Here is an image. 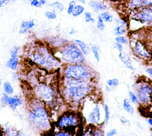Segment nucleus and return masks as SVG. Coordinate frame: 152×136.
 <instances>
[{
  "mask_svg": "<svg viewBox=\"0 0 152 136\" xmlns=\"http://www.w3.org/2000/svg\"><path fill=\"white\" fill-rule=\"evenodd\" d=\"M89 90V86L85 81L66 77L64 93L67 99L78 101L88 94Z\"/></svg>",
  "mask_w": 152,
  "mask_h": 136,
  "instance_id": "1",
  "label": "nucleus"
},
{
  "mask_svg": "<svg viewBox=\"0 0 152 136\" xmlns=\"http://www.w3.org/2000/svg\"><path fill=\"white\" fill-rule=\"evenodd\" d=\"M32 59L37 64L49 69L56 68L59 65L58 61L49 53L45 47H40L37 52L32 55Z\"/></svg>",
  "mask_w": 152,
  "mask_h": 136,
  "instance_id": "2",
  "label": "nucleus"
},
{
  "mask_svg": "<svg viewBox=\"0 0 152 136\" xmlns=\"http://www.w3.org/2000/svg\"><path fill=\"white\" fill-rule=\"evenodd\" d=\"M64 60L71 64H80L84 61L83 53L76 44H69L62 51Z\"/></svg>",
  "mask_w": 152,
  "mask_h": 136,
  "instance_id": "3",
  "label": "nucleus"
},
{
  "mask_svg": "<svg viewBox=\"0 0 152 136\" xmlns=\"http://www.w3.org/2000/svg\"><path fill=\"white\" fill-rule=\"evenodd\" d=\"M65 77L79 80L86 81L90 78V75L86 68L80 64L68 65L64 71Z\"/></svg>",
  "mask_w": 152,
  "mask_h": 136,
  "instance_id": "4",
  "label": "nucleus"
},
{
  "mask_svg": "<svg viewBox=\"0 0 152 136\" xmlns=\"http://www.w3.org/2000/svg\"><path fill=\"white\" fill-rule=\"evenodd\" d=\"M30 121L42 129L49 127V120L46 110L42 107H38L33 110L29 114Z\"/></svg>",
  "mask_w": 152,
  "mask_h": 136,
  "instance_id": "5",
  "label": "nucleus"
},
{
  "mask_svg": "<svg viewBox=\"0 0 152 136\" xmlns=\"http://www.w3.org/2000/svg\"><path fill=\"white\" fill-rule=\"evenodd\" d=\"M132 18L142 23L152 22V5L135 10Z\"/></svg>",
  "mask_w": 152,
  "mask_h": 136,
  "instance_id": "6",
  "label": "nucleus"
},
{
  "mask_svg": "<svg viewBox=\"0 0 152 136\" xmlns=\"http://www.w3.org/2000/svg\"><path fill=\"white\" fill-rule=\"evenodd\" d=\"M137 97L142 105L150 103L152 99V87L146 84L142 85L137 91Z\"/></svg>",
  "mask_w": 152,
  "mask_h": 136,
  "instance_id": "7",
  "label": "nucleus"
},
{
  "mask_svg": "<svg viewBox=\"0 0 152 136\" xmlns=\"http://www.w3.org/2000/svg\"><path fill=\"white\" fill-rule=\"evenodd\" d=\"M35 93L40 99L45 101L51 100L53 96V91L52 89L45 84H39L36 86Z\"/></svg>",
  "mask_w": 152,
  "mask_h": 136,
  "instance_id": "8",
  "label": "nucleus"
},
{
  "mask_svg": "<svg viewBox=\"0 0 152 136\" xmlns=\"http://www.w3.org/2000/svg\"><path fill=\"white\" fill-rule=\"evenodd\" d=\"M134 52L135 54L144 59H148L151 57L150 52L147 50L146 46L141 41L135 42L133 46Z\"/></svg>",
  "mask_w": 152,
  "mask_h": 136,
  "instance_id": "9",
  "label": "nucleus"
},
{
  "mask_svg": "<svg viewBox=\"0 0 152 136\" xmlns=\"http://www.w3.org/2000/svg\"><path fill=\"white\" fill-rule=\"evenodd\" d=\"M79 123V120L73 115H65L62 116L58 121L59 127L63 128L66 126H75Z\"/></svg>",
  "mask_w": 152,
  "mask_h": 136,
  "instance_id": "10",
  "label": "nucleus"
},
{
  "mask_svg": "<svg viewBox=\"0 0 152 136\" xmlns=\"http://www.w3.org/2000/svg\"><path fill=\"white\" fill-rule=\"evenodd\" d=\"M116 27L114 29V33L116 36L124 35L128 30V23L124 18H115Z\"/></svg>",
  "mask_w": 152,
  "mask_h": 136,
  "instance_id": "11",
  "label": "nucleus"
},
{
  "mask_svg": "<svg viewBox=\"0 0 152 136\" xmlns=\"http://www.w3.org/2000/svg\"><path fill=\"white\" fill-rule=\"evenodd\" d=\"M100 119V107L99 105H96L88 115V121L89 122L96 124H98Z\"/></svg>",
  "mask_w": 152,
  "mask_h": 136,
  "instance_id": "12",
  "label": "nucleus"
},
{
  "mask_svg": "<svg viewBox=\"0 0 152 136\" xmlns=\"http://www.w3.org/2000/svg\"><path fill=\"white\" fill-rule=\"evenodd\" d=\"M88 5L95 12L97 13L99 12H102L104 11H106V10L107 9V7L104 4L95 0L90 1L88 2Z\"/></svg>",
  "mask_w": 152,
  "mask_h": 136,
  "instance_id": "13",
  "label": "nucleus"
},
{
  "mask_svg": "<svg viewBox=\"0 0 152 136\" xmlns=\"http://www.w3.org/2000/svg\"><path fill=\"white\" fill-rule=\"evenodd\" d=\"M35 26L34 20L32 19L29 21H23L20 25L19 33L20 34H24L28 30L32 29Z\"/></svg>",
  "mask_w": 152,
  "mask_h": 136,
  "instance_id": "14",
  "label": "nucleus"
},
{
  "mask_svg": "<svg viewBox=\"0 0 152 136\" xmlns=\"http://www.w3.org/2000/svg\"><path fill=\"white\" fill-rule=\"evenodd\" d=\"M119 57L121 61L125 65V66L128 68L130 69L131 70H134V67L132 64L131 59L129 56L126 52H124L123 51L121 52H119Z\"/></svg>",
  "mask_w": 152,
  "mask_h": 136,
  "instance_id": "15",
  "label": "nucleus"
},
{
  "mask_svg": "<svg viewBox=\"0 0 152 136\" xmlns=\"http://www.w3.org/2000/svg\"><path fill=\"white\" fill-rule=\"evenodd\" d=\"M75 44L78 46V47L80 49L83 53L85 55H87L90 53V48L89 46L84 43L83 41L78 39L75 40Z\"/></svg>",
  "mask_w": 152,
  "mask_h": 136,
  "instance_id": "16",
  "label": "nucleus"
},
{
  "mask_svg": "<svg viewBox=\"0 0 152 136\" xmlns=\"http://www.w3.org/2000/svg\"><path fill=\"white\" fill-rule=\"evenodd\" d=\"M21 104V101L17 95H15L13 97H9L8 100V104L11 107L15 108V107L20 106Z\"/></svg>",
  "mask_w": 152,
  "mask_h": 136,
  "instance_id": "17",
  "label": "nucleus"
},
{
  "mask_svg": "<svg viewBox=\"0 0 152 136\" xmlns=\"http://www.w3.org/2000/svg\"><path fill=\"white\" fill-rule=\"evenodd\" d=\"M123 107L125 110L128 112L131 115H133L135 112V110L132 106L131 104V102L129 99H125L123 101Z\"/></svg>",
  "mask_w": 152,
  "mask_h": 136,
  "instance_id": "18",
  "label": "nucleus"
},
{
  "mask_svg": "<svg viewBox=\"0 0 152 136\" xmlns=\"http://www.w3.org/2000/svg\"><path fill=\"white\" fill-rule=\"evenodd\" d=\"M18 63V59L17 57H11L6 63V65L12 70H15Z\"/></svg>",
  "mask_w": 152,
  "mask_h": 136,
  "instance_id": "19",
  "label": "nucleus"
},
{
  "mask_svg": "<svg viewBox=\"0 0 152 136\" xmlns=\"http://www.w3.org/2000/svg\"><path fill=\"white\" fill-rule=\"evenodd\" d=\"M100 15L103 20L106 23H112L114 20L113 15L109 11H104L100 14Z\"/></svg>",
  "mask_w": 152,
  "mask_h": 136,
  "instance_id": "20",
  "label": "nucleus"
},
{
  "mask_svg": "<svg viewBox=\"0 0 152 136\" xmlns=\"http://www.w3.org/2000/svg\"><path fill=\"white\" fill-rule=\"evenodd\" d=\"M84 11V7L81 5H76L74 8L72 12V15L74 17L80 16Z\"/></svg>",
  "mask_w": 152,
  "mask_h": 136,
  "instance_id": "21",
  "label": "nucleus"
},
{
  "mask_svg": "<svg viewBox=\"0 0 152 136\" xmlns=\"http://www.w3.org/2000/svg\"><path fill=\"white\" fill-rule=\"evenodd\" d=\"M3 87L5 93H7L8 94H12L13 93L14 89L10 82L5 81L3 84Z\"/></svg>",
  "mask_w": 152,
  "mask_h": 136,
  "instance_id": "22",
  "label": "nucleus"
},
{
  "mask_svg": "<svg viewBox=\"0 0 152 136\" xmlns=\"http://www.w3.org/2000/svg\"><path fill=\"white\" fill-rule=\"evenodd\" d=\"M97 29L100 30V31H103L105 29V24H104V21L103 20L102 17H100V14L97 15V24H96Z\"/></svg>",
  "mask_w": 152,
  "mask_h": 136,
  "instance_id": "23",
  "label": "nucleus"
},
{
  "mask_svg": "<svg viewBox=\"0 0 152 136\" xmlns=\"http://www.w3.org/2000/svg\"><path fill=\"white\" fill-rule=\"evenodd\" d=\"M50 5L53 8H55L56 10H57L58 11H59V12H61L64 10V5L61 2H60L59 1H58L53 2V3L51 4Z\"/></svg>",
  "mask_w": 152,
  "mask_h": 136,
  "instance_id": "24",
  "label": "nucleus"
},
{
  "mask_svg": "<svg viewBox=\"0 0 152 136\" xmlns=\"http://www.w3.org/2000/svg\"><path fill=\"white\" fill-rule=\"evenodd\" d=\"M91 51L93 52V54H94V56L95 58V59L97 60V61H100V55H99V48L95 45H93L91 46Z\"/></svg>",
  "mask_w": 152,
  "mask_h": 136,
  "instance_id": "25",
  "label": "nucleus"
},
{
  "mask_svg": "<svg viewBox=\"0 0 152 136\" xmlns=\"http://www.w3.org/2000/svg\"><path fill=\"white\" fill-rule=\"evenodd\" d=\"M115 42H117L118 43H120L121 44H127L128 43V40L127 38L124 36V35H121V36H117L115 39Z\"/></svg>",
  "mask_w": 152,
  "mask_h": 136,
  "instance_id": "26",
  "label": "nucleus"
},
{
  "mask_svg": "<svg viewBox=\"0 0 152 136\" xmlns=\"http://www.w3.org/2000/svg\"><path fill=\"white\" fill-rule=\"evenodd\" d=\"M84 18H85V21L86 23H93L95 22L94 19L92 17V14L88 11H86L84 12Z\"/></svg>",
  "mask_w": 152,
  "mask_h": 136,
  "instance_id": "27",
  "label": "nucleus"
},
{
  "mask_svg": "<svg viewBox=\"0 0 152 136\" xmlns=\"http://www.w3.org/2000/svg\"><path fill=\"white\" fill-rule=\"evenodd\" d=\"M45 17L49 20H55L56 18V14L54 11H47L45 12Z\"/></svg>",
  "mask_w": 152,
  "mask_h": 136,
  "instance_id": "28",
  "label": "nucleus"
},
{
  "mask_svg": "<svg viewBox=\"0 0 152 136\" xmlns=\"http://www.w3.org/2000/svg\"><path fill=\"white\" fill-rule=\"evenodd\" d=\"M76 5V1L75 0L71 1L69 2V4H68V7L67 8V13L68 14L70 15L72 14V11L74 10V8L75 7V6Z\"/></svg>",
  "mask_w": 152,
  "mask_h": 136,
  "instance_id": "29",
  "label": "nucleus"
},
{
  "mask_svg": "<svg viewBox=\"0 0 152 136\" xmlns=\"http://www.w3.org/2000/svg\"><path fill=\"white\" fill-rule=\"evenodd\" d=\"M110 118V110L108 106L105 104L104 105V121L106 124H107L108 121Z\"/></svg>",
  "mask_w": 152,
  "mask_h": 136,
  "instance_id": "30",
  "label": "nucleus"
},
{
  "mask_svg": "<svg viewBox=\"0 0 152 136\" xmlns=\"http://www.w3.org/2000/svg\"><path fill=\"white\" fill-rule=\"evenodd\" d=\"M19 49H20V48L17 46H14L11 49L10 53H11V57H17Z\"/></svg>",
  "mask_w": 152,
  "mask_h": 136,
  "instance_id": "31",
  "label": "nucleus"
},
{
  "mask_svg": "<svg viewBox=\"0 0 152 136\" xmlns=\"http://www.w3.org/2000/svg\"><path fill=\"white\" fill-rule=\"evenodd\" d=\"M129 98H130V100L132 103H133L134 104H137L138 103V99L137 96L132 91L129 92Z\"/></svg>",
  "mask_w": 152,
  "mask_h": 136,
  "instance_id": "32",
  "label": "nucleus"
},
{
  "mask_svg": "<svg viewBox=\"0 0 152 136\" xmlns=\"http://www.w3.org/2000/svg\"><path fill=\"white\" fill-rule=\"evenodd\" d=\"M9 96H8V94L5 93L3 94V95L1 97V102L2 105H7L8 104V100Z\"/></svg>",
  "mask_w": 152,
  "mask_h": 136,
  "instance_id": "33",
  "label": "nucleus"
},
{
  "mask_svg": "<svg viewBox=\"0 0 152 136\" xmlns=\"http://www.w3.org/2000/svg\"><path fill=\"white\" fill-rule=\"evenodd\" d=\"M114 45H115V48L117 49V50L119 52H121L123 51V46H122V44L120 43H118L117 42H115V43H114Z\"/></svg>",
  "mask_w": 152,
  "mask_h": 136,
  "instance_id": "34",
  "label": "nucleus"
},
{
  "mask_svg": "<svg viewBox=\"0 0 152 136\" xmlns=\"http://www.w3.org/2000/svg\"><path fill=\"white\" fill-rule=\"evenodd\" d=\"M30 5L32 7H42L41 4H40L39 0H32L30 1Z\"/></svg>",
  "mask_w": 152,
  "mask_h": 136,
  "instance_id": "35",
  "label": "nucleus"
},
{
  "mask_svg": "<svg viewBox=\"0 0 152 136\" xmlns=\"http://www.w3.org/2000/svg\"><path fill=\"white\" fill-rule=\"evenodd\" d=\"M57 136H69V135H72V134H69V132H66L65 131H61L59 132L58 133L55 134Z\"/></svg>",
  "mask_w": 152,
  "mask_h": 136,
  "instance_id": "36",
  "label": "nucleus"
},
{
  "mask_svg": "<svg viewBox=\"0 0 152 136\" xmlns=\"http://www.w3.org/2000/svg\"><path fill=\"white\" fill-rule=\"evenodd\" d=\"M117 134V130L116 129H112L110 131H109L107 134L106 135L107 136H112V135H115Z\"/></svg>",
  "mask_w": 152,
  "mask_h": 136,
  "instance_id": "37",
  "label": "nucleus"
},
{
  "mask_svg": "<svg viewBox=\"0 0 152 136\" xmlns=\"http://www.w3.org/2000/svg\"><path fill=\"white\" fill-rule=\"evenodd\" d=\"M112 80V83H113V87H116L119 84V80L117 78H113Z\"/></svg>",
  "mask_w": 152,
  "mask_h": 136,
  "instance_id": "38",
  "label": "nucleus"
},
{
  "mask_svg": "<svg viewBox=\"0 0 152 136\" xmlns=\"http://www.w3.org/2000/svg\"><path fill=\"white\" fill-rule=\"evenodd\" d=\"M107 86H109V87L113 86L112 80V79H109V80L107 81Z\"/></svg>",
  "mask_w": 152,
  "mask_h": 136,
  "instance_id": "39",
  "label": "nucleus"
},
{
  "mask_svg": "<svg viewBox=\"0 0 152 136\" xmlns=\"http://www.w3.org/2000/svg\"><path fill=\"white\" fill-rule=\"evenodd\" d=\"M120 120L122 124H125V123L128 122V120L125 117H121Z\"/></svg>",
  "mask_w": 152,
  "mask_h": 136,
  "instance_id": "40",
  "label": "nucleus"
},
{
  "mask_svg": "<svg viewBox=\"0 0 152 136\" xmlns=\"http://www.w3.org/2000/svg\"><path fill=\"white\" fill-rule=\"evenodd\" d=\"M146 72L147 73H148L150 75L152 76V68H147L146 69Z\"/></svg>",
  "mask_w": 152,
  "mask_h": 136,
  "instance_id": "41",
  "label": "nucleus"
},
{
  "mask_svg": "<svg viewBox=\"0 0 152 136\" xmlns=\"http://www.w3.org/2000/svg\"><path fill=\"white\" fill-rule=\"evenodd\" d=\"M144 1L146 2L147 6L152 5V0H144Z\"/></svg>",
  "mask_w": 152,
  "mask_h": 136,
  "instance_id": "42",
  "label": "nucleus"
},
{
  "mask_svg": "<svg viewBox=\"0 0 152 136\" xmlns=\"http://www.w3.org/2000/svg\"><path fill=\"white\" fill-rule=\"evenodd\" d=\"M39 1L42 6H43L46 4V0H39Z\"/></svg>",
  "mask_w": 152,
  "mask_h": 136,
  "instance_id": "43",
  "label": "nucleus"
},
{
  "mask_svg": "<svg viewBox=\"0 0 152 136\" xmlns=\"http://www.w3.org/2000/svg\"><path fill=\"white\" fill-rule=\"evenodd\" d=\"M147 122H148V123L149 124V125H150L151 126H152V118H148V119H147Z\"/></svg>",
  "mask_w": 152,
  "mask_h": 136,
  "instance_id": "44",
  "label": "nucleus"
},
{
  "mask_svg": "<svg viewBox=\"0 0 152 136\" xmlns=\"http://www.w3.org/2000/svg\"><path fill=\"white\" fill-rule=\"evenodd\" d=\"M4 4H5L2 0H0V8L2 7Z\"/></svg>",
  "mask_w": 152,
  "mask_h": 136,
  "instance_id": "45",
  "label": "nucleus"
},
{
  "mask_svg": "<svg viewBox=\"0 0 152 136\" xmlns=\"http://www.w3.org/2000/svg\"><path fill=\"white\" fill-rule=\"evenodd\" d=\"M77 1L83 4H86V0H77Z\"/></svg>",
  "mask_w": 152,
  "mask_h": 136,
  "instance_id": "46",
  "label": "nucleus"
},
{
  "mask_svg": "<svg viewBox=\"0 0 152 136\" xmlns=\"http://www.w3.org/2000/svg\"><path fill=\"white\" fill-rule=\"evenodd\" d=\"M75 30H74V29H72L71 31L69 32V34H74V33H75Z\"/></svg>",
  "mask_w": 152,
  "mask_h": 136,
  "instance_id": "47",
  "label": "nucleus"
},
{
  "mask_svg": "<svg viewBox=\"0 0 152 136\" xmlns=\"http://www.w3.org/2000/svg\"><path fill=\"white\" fill-rule=\"evenodd\" d=\"M1 78H0V86H1Z\"/></svg>",
  "mask_w": 152,
  "mask_h": 136,
  "instance_id": "48",
  "label": "nucleus"
},
{
  "mask_svg": "<svg viewBox=\"0 0 152 136\" xmlns=\"http://www.w3.org/2000/svg\"><path fill=\"white\" fill-rule=\"evenodd\" d=\"M28 1L30 2V1H32V0H28Z\"/></svg>",
  "mask_w": 152,
  "mask_h": 136,
  "instance_id": "49",
  "label": "nucleus"
}]
</instances>
